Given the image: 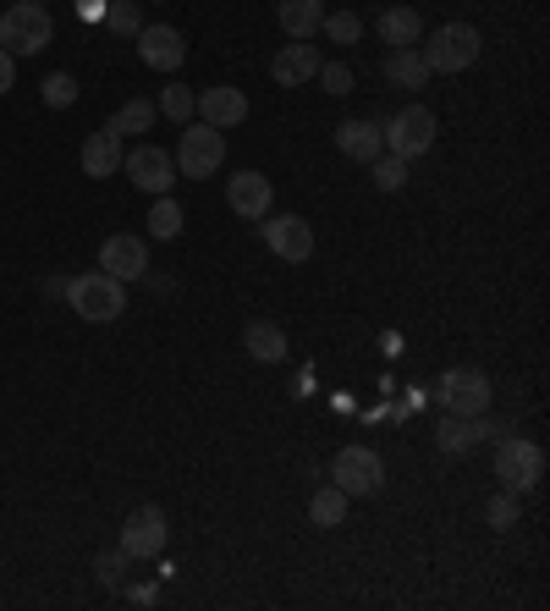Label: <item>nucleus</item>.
<instances>
[{
	"label": "nucleus",
	"mask_w": 550,
	"mask_h": 611,
	"mask_svg": "<svg viewBox=\"0 0 550 611\" xmlns=\"http://www.w3.org/2000/svg\"><path fill=\"white\" fill-rule=\"evenodd\" d=\"M67 304L78 308V319H89V325H111V319H122L128 293H122L116 276H105V271H83L78 282H67Z\"/></svg>",
	"instance_id": "f257e3e1"
},
{
	"label": "nucleus",
	"mask_w": 550,
	"mask_h": 611,
	"mask_svg": "<svg viewBox=\"0 0 550 611\" xmlns=\"http://www.w3.org/2000/svg\"><path fill=\"white\" fill-rule=\"evenodd\" d=\"M479 50H485L479 28H468V22H446V28L429 33V44H424L418 55H424L429 72H468V67L479 61Z\"/></svg>",
	"instance_id": "f03ea898"
},
{
	"label": "nucleus",
	"mask_w": 550,
	"mask_h": 611,
	"mask_svg": "<svg viewBox=\"0 0 550 611\" xmlns=\"http://www.w3.org/2000/svg\"><path fill=\"white\" fill-rule=\"evenodd\" d=\"M50 39H55V22L33 0H17L0 17V50H11V55H39V50H50Z\"/></svg>",
	"instance_id": "7ed1b4c3"
},
{
	"label": "nucleus",
	"mask_w": 550,
	"mask_h": 611,
	"mask_svg": "<svg viewBox=\"0 0 550 611\" xmlns=\"http://www.w3.org/2000/svg\"><path fill=\"white\" fill-rule=\"evenodd\" d=\"M496 479H501V490H512V496L534 490V485L546 479V452H540L534 441H523V436H501V447H496Z\"/></svg>",
	"instance_id": "20e7f679"
},
{
	"label": "nucleus",
	"mask_w": 550,
	"mask_h": 611,
	"mask_svg": "<svg viewBox=\"0 0 550 611\" xmlns=\"http://www.w3.org/2000/svg\"><path fill=\"white\" fill-rule=\"evenodd\" d=\"M435 397L446 403V414L479 419V414H490V375H485V369H468V364H457V369H446V375H440Z\"/></svg>",
	"instance_id": "39448f33"
},
{
	"label": "nucleus",
	"mask_w": 550,
	"mask_h": 611,
	"mask_svg": "<svg viewBox=\"0 0 550 611\" xmlns=\"http://www.w3.org/2000/svg\"><path fill=\"white\" fill-rule=\"evenodd\" d=\"M221 160H226L221 128H210V122H187V133H182V144H176V176L204 182L210 171H221Z\"/></svg>",
	"instance_id": "423d86ee"
},
{
	"label": "nucleus",
	"mask_w": 550,
	"mask_h": 611,
	"mask_svg": "<svg viewBox=\"0 0 550 611\" xmlns=\"http://www.w3.org/2000/svg\"><path fill=\"white\" fill-rule=\"evenodd\" d=\"M330 479H336V490L353 501V496H375L380 485H386V462L375 447H342V458L330 462Z\"/></svg>",
	"instance_id": "0eeeda50"
},
{
	"label": "nucleus",
	"mask_w": 550,
	"mask_h": 611,
	"mask_svg": "<svg viewBox=\"0 0 550 611\" xmlns=\"http://www.w3.org/2000/svg\"><path fill=\"white\" fill-rule=\"evenodd\" d=\"M165 540H171V523H165L160 507H133V512H128V523H122V551H128V562L165 557Z\"/></svg>",
	"instance_id": "6e6552de"
},
{
	"label": "nucleus",
	"mask_w": 550,
	"mask_h": 611,
	"mask_svg": "<svg viewBox=\"0 0 550 611\" xmlns=\"http://www.w3.org/2000/svg\"><path fill=\"white\" fill-rule=\"evenodd\" d=\"M435 144V116H429V105H403L391 122H386V150L403 154V160H418V154H429Z\"/></svg>",
	"instance_id": "1a4fd4ad"
},
{
	"label": "nucleus",
	"mask_w": 550,
	"mask_h": 611,
	"mask_svg": "<svg viewBox=\"0 0 550 611\" xmlns=\"http://www.w3.org/2000/svg\"><path fill=\"white\" fill-rule=\"evenodd\" d=\"M265 243H271L275 259H286V265H308L314 259V226L303 215H275V221H265Z\"/></svg>",
	"instance_id": "9d476101"
},
{
	"label": "nucleus",
	"mask_w": 550,
	"mask_h": 611,
	"mask_svg": "<svg viewBox=\"0 0 550 611\" xmlns=\"http://www.w3.org/2000/svg\"><path fill=\"white\" fill-rule=\"evenodd\" d=\"M100 271L116 276L122 287H128V282H143V276H149V248H143V237H128V232L105 237V243H100Z\"/></svg>",
	"instance_id": "9b49d317"
},
{
	"label": "nucleus",
	"mask_w": 550,
	"mask_h": 611,
	"mask_svg": "<svg viewBox=\"0 0 550 611\" xmlns=\"http://www.w3.org/2000/svg\"><path fill=\"white\" fill-rule=\"evenodd\" d=\"M122 165H128V176H133L138 187H143V193H154V198H160V193H171V182H176V154H165L160 144H138Z\"/></svg>",
	"instance_id": "f8f14e48"
},
{
	"label": "nucleus",
	"mask_w": 550,
	"mask_h": 611,
	"mask_svg": "<svg viewBox=\"0 0 550 611\" xmlns=\"http://www.w3.org/2000/svg\"><path fill=\"white\" fill-rule=\"evenodd\" d=\"M193 111H198L210 128H243V122H248V94L232 89V83H215V89H198V94H193Z\"/></svg>",
	"instance_id": "ddd939ff"
},
{
	"label": "nucleus",
	"mask_w": 550,
	"mask_h": 611,
	"mask_svg": "<svg viewBox=\"0 0 550 611\" xmlns=\"http://www.w3.org/2000/svg\"><path fill=\"white\" fill-rule=\"evenodd\" d=\"M138 55H143V67H154V72H176L182 61H187V39L176 33V28H138Z\"/></svg>",
	"instance_id": "4468645a"
},
{
	"label": "nucleus",
	"mask_w": 550,
	"mask_h": 611,
	"mask_svg": "<svg viewBox=\"0 0 550 611\" xmlns=\"http://www.w3.org/2000/svg\"><path fill=\"white\" fill-rule=\"evenodd\" d=\"M485 436H501V430H496L485 414H479V419L446 414V419H440V430H435V441H440V452H446V458H468V452H473Z\"/></svg>",
	"instance_id": "2eb2a0df"
},
{
	"label": "nucleus",
	"mask_w": 550,
	"mask_h": 611,
	"mask_svg": "<svg viewBox=\"0 0 550 611\" xmlns=\"http://www.w3.org/2000/svg\"><path fill=\"white\" fill-rule=\"evenodd\" d=\"M271 176H259V171H243V176H232V187H226V204H232V215H243V221H265L271 215Z\"/></svg>",
	"instance_id": "dca6fc26"
},
{
	"label": "nucleus",
	"mask_w": 550,
	"mask_h": 611,
	"mask_svg": "<svg viewBox=\"0 0 550 611\" xmlns=\"http://www.w3.org/2000/svg\"><path fill=\"white\" fill-rule=\"evenodd\" d=\"M271 78L281 89H303L308 78H319V50H314L308 39H292V44L271 61Z\"/></svg>",
	"instance_id": "f3484780"
},
{
	"label": "nucleus",
	"mask_w": 550,
	"mask_h": 611,
	"mask_svg": "<svg viewBox=\"0 0 550 611\" xmlns=\"http://www.w3.org/2000/svg\"><path fill=\"white\" fill-rule=\"evenodd\" d=\"M336 150L347 154V160H375V154H386V128L380 122H342L336 128Z\"/></svg>",
	"instance_id": "a211bd4d"
},
{
	"label": "nucleus",
	"mask_w": 550,
	"mask_h": 611,
	"mask_svg": "<svg viewBox=\"0 0 550 611\" xmlns=\"http://www.w3.org/2000/svg\"><path fill=\"white\" fill-rule=\"evenodd\" d=\"M78 160H83V176H116V171H122V139H116L111 128H100V133L83 139Z\"/></svg>",
	"instance_id": "6ab92c4d"
},
{
	"label": "nucleus",
	"mask_w": 550,
	"mask_h": 611,
	"mask_svg": "<svg viewBox=\"0 0 550 611\" xmlns=\"http://www.w3.org/2000/svg\"><path fill=\"white\" fill-rule=\"evenodd\" d=\"M275 17H281L286 39H308L325 22V0H275Z\"/></svg>",
	"instance_id": "aec40b11"
},
{
	"label": "nucleus",
	"mask_w": 550,
	"mask_h": 611,
	"mask_svg": "<svg viewBox=\"0 0 550 611\" xmlns=\"http://www.w3.org/2000/svg\"><path fill=\"white\" fill-rule=\"evenodd\" d=\"M386 78H391L397 89H424V83H429V67H424L418 44H397V50L386 55Z\"/></svg>",
	"instance_id": "412c9836"
},
{
	"label": "nucleus",
	"mask_w": 550,
	"mask_h": 611,
	"mask_svg": "<svg viewBox=\"0 0 550 611\" xmlns=\"http://www.w3.org/2000/svg\"><path fill=\"white\" fill-rule=\"evenodd\" d=\"M380 39L397 50V44H418L424 39V17L412 11V6H391V11H380Z\"/></svg>",
	"instance_id": "4be33fe9"
},
{
	"label": "nucleus",
	"mask_w": 550,
	"mask_h": 611,
	"mask_svg": "<svg viewBox=\"0 0 550 611\" xmlns=\"http://www.w3.org/2000/svg\"><path fill=\"white\" fill-rule=\"evenodd\" d=\"M243 347H248L259 364H281V358H286V330L271 325V319H254V325L243 330Z\"/></svg>",
	"instance_id": "5701e85b"
},
{
	"label": "nucleus",
	"mask_w": 550,
	"mask_h": 611,
	"mask_svg": "<svg viewBox=\"0 0 550 611\" xmlns=\"http://www.w3.org/2000/svg\"><path fill=\"white\" fill-rule=\"evenodd\" d=\"M308 518H314V529H342V518H347V496H342L336 485H319L314 501H308Z\"/></svg>",
	"instance_id": "b1692460"
},
{
	"label": "nucleus",
	"mask_w": 550,
	"mask_h": 611,
	"mask_svg": "<svg viewBox=\"0 0 550 611\" xmlns=\"http://www.w3.org/2000/svg\"><path fill=\"white\" fill-rule=\"evenodd\" d=\"M154 116H160V111H154V100H128V105H122L105 128H111L116 139H128V133H149V128H154Z\"/></svg>",
	"instance_id": "393cba45"
},
{
	"label": "nucleus",
	"mask_w": 550,
	"mask_h": 611,
	"mask_svg": "<svg viewBox=\"0 0 550 611\" xmlns=\"http://www.w3.org/2000/svg\"><path fill=\"white\" fill-rule=\"evenodd\" d=\"M182 221H187V215H182V204H176L171 193H160V198H154V210H149V237H160V243H165V237H176V232H182Z\"/></svg>",
	"instance_id": "a878e982"
},
{
	"label": "nucleus",
	"mask_w": 550,
	"mask_h": 611,
	"mask_svg": "<svg viewBox=\"0 0 550 611\" xmlns=\"http://www.w3.org/2000/svg\"><path fill=\"white\" fill-rule=\"evenodd\" d=\"M369 171H375V187H380V193L408 187V160H403V154H375V160H369Z\"/></svg>",
	"instance_id": "bb28decb"
},
{
	"label": "nucleus",
	"mask_w": 550,
	"mask_h": 611,
	"mask_svg": "<svg viewBox=\"0 0 550 611\" xmlns=\"http://www.w3.org/2000/svg\"><path fill=\"white\" fill-rule=\"evenodd\" d=\"M111 33H138L143 28V11H138V0H105V17H100Z\"/></svg>",
	"instance_id": "cd10ccee"
},
{
	"label": "nucleus",
	"mask_w": 550,
	"mask_h": 611,
	"mask_svg": "<svg viewBox=\"0 0 550 611\" xmlns=\"http://www.w3.org/2000/svg\"><path fill=\"white\" fill-rule=\"evenodd\" d=\"M39 94H44V105H55V111H67V105L78 100V78H72V72H50V78L39 83Z\"/></svg>",
	"instance_id": "c85d7f7f"
},
{
	"label": "nucleus",
	"mask_w": 550,
	"mask_h": 611,
	"mask_svg": "<svg viewBox=\"0 0 550 611\" xmlns=\"http://www.w3.org/2000/svg\"><path fill=\"white\" fill-rule=\"evenodd\" d=\"M154 111H165L171 122H193V89H182V83H171L160 100H154Z\"/></svg>",
	"instance_id": "c756f323"
},
{
	"label": "nucleus",
	"mask_w": 550,
	"mask_h": 611,
	"mask_svg": "<svg viewBox=\"0 0 550 611\" xmlns=\"http://www.w3.org/2000/svg\"><path fill=\"white\" fill-rule=\"evenodd\" d=\"M319 28H325L330 44H358V33H364V22H358L353 11H336V17H325Z\"/></svg>",
	"instance_id": "7c9ffc66"
},
{
	"label": "nucleus",
	"mask_w": 550,
	"mask_h": 611,
	"mask_svg": "<svg viewBox=\"0 0 550 611\" xmlns=\"http://www.w3.org/2000/svg\"><path fill=\"white\" fill-rule=\"evenodd\" d=\"M122 573H128V551H100V557H94V579H100L105 590H116Z\"/></svg>",
	"instance_id": "2f4dec72"
},
{
	"label": "nucleus",
	"mask_w": 550,
	"mask_h": 611,
	"mask_svg": "<svg viewBox=\"0 0 550 611\" xmlns=\"http://www.w3.org/2000/svg\"><path fill=\"white\" fill-rule=\"evenodd\" d=\"M485 518H490V529H518V496L501 490V496L485 507Z\"/></svg>",
	"instance_id": "473e14b6"
},
{
	"label": "nucleus",
	"mask_w": 550,
	"mask_h": 611,
	"mask_svg": "<svg viewBox=\"0 0 550 611\" xmlns=\"http://www.w3.org/2000/svg\"><path fill=\"white\" fill-rule=\"evenodd\" d=\"M319 83H325V94H347L353 89V67L347 61H319Z\"/></svg>",
	"instance_id": "72a5a7b5"
},
{
	"label": "nucleus",
	"mask_w": 550,
	"mask_h": 611,
	"mask_svg": "<svg viewBox=\"0 0 550 611\" xmlns=\"http://www.w3.org/2000/svg\"><path fill=\"white\" fill-rule=\"evenodd\" d=\"M11 83H17V55L0 50V94H11Z\"/></svg>",
	"instance_id": "f704fd0d"
},
{
	"label": "nucleus",
	"mask_w": 550,
	"mask_h": 611,
	"mask_svg": "<svg viewBox=\"0 0 550 611\" xmlns=\"http://www.w3.org/2000/svg\"><path fill=\"white\" fill-rule=\"evenodd\" d=\"M128 601H133V607H154V584H133Z\"/></svg>",
	"instance_id": "c9c22d12"
},
{
	"label": "nucleus",
	"mask_w": 550,
	"mask_h": 611,
	"mask_svg": "<svg viewBox=\"0 0 550 611\" xmlns=\"http://www.w3.org/2000/svg\"><path fill=\"white\" fill-rule=\"evenodd\" d=\"M78 11H83L89 22H100V17H105V0H78Z\"/></svg>",
	"instance_id": "e433bc0d"
},
{
	"label": "nucleus",
	"mask_w": 550,
	"mask_h": 611,
	"mask_svg": "<svg viewBox=\"0 0 550 611\" xmlns=\"http://www.w3.org/2000/svg\"><path fill=\"white\" fill-rule=\"evenodd\" d=\"M44 298H67V276H50L44 282Z\"/></svg>",
	"instance_id": "4c0bfd02"
},
{
	"label": "nucleus",
	"mask_w": 550,
	"mask_h": 611,
	"mask_svg": "<svg viewBox=\"0 0 550 611\" xmlns=\"http://www.w3.org/2000/svg\"><path fill=\"white\" fill-rule=\"evenodd\" d=\"M33 6H44V0H33Z\"/></svg>",
	"instance_id": "58836bf2"
}]
</instances>
